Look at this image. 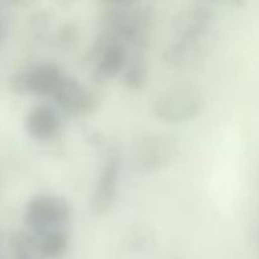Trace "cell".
Instances as JSON below:
<instances>
[{
  "instance_id": "4fadbf2b",
  "label": "cell",
  "mask_w": 259,
  "mask_h": 259,
  "mask_svg": "<svg viewBox=\"0 0 259 259\" xmlns=\"http://www.w3.org/2000/svg\"><path fill=\"white\" fill-rule=\"evenodd\" d=\"M147 81V60L143 50H133L123 71V83L128 90H142Z\"/></svg>"
},
{
  "instance_id": "8fae6325",
  "label": "cell",
  "mask_w": 259,
  "mask_h": 259,
  "mask_svg": "<svg viewBox=\"0 0 259 259\" xmlns=\"http://www.w3.org/2000/svg\"><path fill=\"white\" fill-rule=\"evenodd\" d=\"M201 56V42L176 39L164 50L163 60L172 68H189L196 65Z\"/></svg>"
},
{
  "instance_id": "ba28073f",
  "label": "cell",
  "mask_w": 259,
  "mask_h": 259,
  "mask_svg": "<svg viewBox=\"0 0 259 259\" xmlns=\"http://www.w3.org/2000/svg\"><path fill=\"white\" fill-rule=\"evenodd\" d=\"M120 177V157L116 152L108 154L94 189L91 210L95 215H104L113 207L118 195Z\"/></svg>"
},
{
  "instance_id": "9c48e42d",
  "label": "cell",
  "mask_w": 259,
  "mask_h": 259,
  "mask_svg": "<svg viewBox=\"0 0 259 259\" xmlns=\"http://www.w3.org/2000/svg\"><path fill=\"white\" fill-rule=\"evenodd\" d=\"M52 98L58 108L72 116H85L94 111L96 99L90 90L73 77L63 76Z\"/></svg>"
},
{
  "instance_id": "8992f818",
  "label": "cell",
  "mask_w": 259,
  "mask_h": 259,
  "mask_svg": "<svg viewBox=\"0 0 259 259\" xmlns=\"http://www.w3.org/2000/svg\"><path fill=\"white\" fill-rule=\"evenodd\" d=\"M63 78L60 67L53 63H39L10 77V88L18 94L52 96Z\"/></svg>"
},
{
  "instance_id": "5bb4252c",
  "label": "cell",
  "mask_w": 259,
  "mask_h": 259,
  "mask_svg": "<svg viewBox=\"0 0 259 259\" xmlns=\"http://www.w3.org/2000/svg\"><path fill=\"white\" fill-rule=\"evenodd\" d=\"M38 239L46 259H60L67 253L70 247V237L65 229L51 232L42 237H38Z\"/></svg>"
},
{
  "instance_id": "7c38bea8",
  "label": "cell",
  "mask_w": 259,
  "mask_h": 259,
  "mask_svg": "<svg viewBox=\"0 0 259 259\" xmlns=\"http://www.w3.org/2000/svg\"><path fill=\"white\" fill-rule=\"evenodd\" d=\"M9 249L13 259H46L40 243L29 230H15L9 235Z\"/></svg>"
},
{
  "instance_id": "52a82bcc",
  "label": "cell",
  "mask_w": 259,
  "mask_h": 259,
  "mask_svg": "<svg viewBox=\"0 0 259 259\" xmlns=\"http://www.w3.org/2000/svg\"><path fill=\"white\" fill-rule=\"evenodd\" d=\"M214 9L206 4H195L182 9L172 22V30L179 40L201 42L215 24Z\"/></svg>"
},
{
  "instance_id": "9a60e30c",
  "label": "cell",
  "mask_w": 259,
  "mask_h": 259,
  "mask_svg": "<svg viewBox=\"0 0 259 259\" xmlns=\"http://www.w3.org/2000/svg\"><path fill=\"white\" fill-rule=\"evenodd\" d=\"M3 35H4V28H3L2 22H0V40L3 39Z\"/></svg>"
},
{
  "instance_id": "277c9868",
  "label": "cell",
  "mask_w": 259,
  "mask_h": 259,
  "mask_svg": "<svg viewBox=\"0 0 259 259\" xmlns=\"http://www.w3.org/2000/svg\"><path fill=\"white\" fill-rule=\"evenodd\" d=\"M177 152V142L172 137L147 134L136 141L132 149V159L139 171L157 172L171 164Z\"/></svg>"
},
{
  "instance_id": "6da1fadb",
  "label": "cell",
  "mask_w": 259,
  "mask_h": 259,
  "mask_svg": "<svg viewBox=\"0 0 259 259\" xmlns=\"http://www.w3.org/2000/svg\"><path fill=\"white\" fill-rule=\"evenodd\" d=\"M103 25L104 34L133 50H144L153 27V9L142 3H106Z\"/></svg>"
},
{
  "instance_id": "30bf717a",
  "label": "cell",
  "mask_w": 259,
  "mask_h": 259,
  "mask_svg": "<svg viewBox=\"0 0 259 259\" xmlns=\"http://www.w3.org/2000/svg\"><path fill=\"white\" fill-rule=\"evenodd\" d=\"M60 116L48 105H38L29 111L25 120L28 134L35 141H50L60 131Z\"/></svg>"
},
{
  "instance_id": "3957f363",
  "label": "cell",
  "mask_w": 259,
  "mask_h": 259,
  "mask_svg": "<svg viewBox=\"0 0 259 259\" xmlns=\"http://www.w3.org/2000/svg\"><path fill=\"white\" fill-rule=\"evenodd\" d=\"M72 210L67 200L56 195H38L25 206L24 223L37 237L63 230L70 223Z\"/></svg>"
},
{
  "instance_id": "7a4b0ae2",
  "label": "cell",
  "mask_w": 259,
  "mask_h": 259,
  "mask_svg": "<svg viewBox=\"0 0 259 259\" xmlns=\"http://www.w3.org/2000/svg\"><path fill=\"white\" fill-rule=\"evenodd\" d=\"M202 106V91L194 83L181 82L169 86L157 96L153 113L159 120L177 124L194 119Z\"/></svg>"
},
{
  "instance_id": "5b68a950",
  "label": "cell",
  "mask_w": 259,
  "mask_h": 259,
  "mask_svg": "<svg viewBox=\"0 0 259 259\" xmlns=\"http://www.w3.org/2000/svg\"><path fill=\"white\" fill-rule=\"evenodd\" d=\"M128 57L126 46L101 33L94 43L90 55L94 62V77L98 81L113 80L119 73H123Z\"/></svg>"
}]
</instances>
